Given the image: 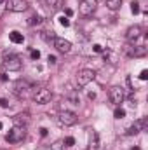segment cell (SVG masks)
<instances>
[{
    "label": "cell",
    "mask_w": 148,
    "mask_h": 150,
    "mask_svg": "<svg viewBox=\"0 0 148 150\" xmlns=\"http://www.w3.org/2000/svg\"><path fill=\"white\" fill-rule=\"evenodd\" d=\"M2 68H4V72H19V70L23 68V59H21V56H18V54H9V56H5L4 61H2Z\"/></svg>",
    "instance_id": "obj_1"
},
{
    "label": "cell",
    "mask_w": 148,
    "mask_h": 150,
    "mask_svg": "<svg viewBox=\"0 0 148 150\" xmlns=\"http://www.w3.org/2000/svg\"><path fill=\"white\" fill-rule=\"evenodd\" d=\"M26 138V127L25 126H14L7 134H5V142L7 143H19Z\"/></svg>",
    "instance_id": "obj_2"
},
{
    "label": "cell",
    "mask_w": 148,
    "mask_h": 150,
    "mask_svg": "<svg viewBox=\"0 0 148 150\" xmlns=\"http://www.w3.org/2000/svg\"><path fill=\"white\" fill-rule=\"evenodd\" d=\"M58 122L61 126H65V127H72L78 122V115L72 112V110H61L59 115H58Z\"/></svg>",
    "instance_id": "obj_3"
},
{
    "label": "cell",
    "mask_w": 148,
    "mask_h": 150,
    "mask_svg": "<svg viewBox=\"0 0 148 150\" xmlns=\"http://www.w3.org/2000/svg\"><path fill=\"white\" fill-rule=\"evenodd\" d=\"M108 96H110V101L115 107H120L124 103V100H125V91H124L122 86H113L108 91Z\"/></svg>",
    "instance_id": "obj_4"
},
{
    "label": "cell",
    "mask_w": 148,
    "mask_h": 150,
    "mask_svg": "<svg viewBox=\"0 0 148 150\" xmlns=\"http://www.w3.org/2000/svg\"><path fill=\"white\" fill-rule=\"evenodd\" d=\"M28 91H30V84L26 80H23V79H19V80H16L12 84V93L16 94L18 100H25L28 96Z\"/></svg>",
    "instance_id": "obj_5"
},
{
    "label": "cell",
    "mask_w": 148,
    "mask_h": 150,
    "mask_svg": "<svg viewBox=\"0 0 148 150\" xmlns=\"http://www.w3.org/2000/svg\"><path fill=\"white\" fill-rule=\"evenodd\" d=\"M51 100H52V93H51V89L40 87V89H37V91L33 93V101H35L37 105H47Z\"/></svg>",
    "instance_id": "obj_6"
},
{
    "label": "cell",
    "mask_w": 148,
    "mask_h": 150,
    "mask_svg": "<svg viewBox=\"0 0 148 150\" xmlns=\"http://www.w3.org/2000/svg\"><path fill=\"white\" fill-rule=\"evenodd\" d=\"M96 79V72L94 70H91V68H82V70H78V74H77V84L78 86H87L89 82H92Z\"/></svg>",
    "instance_id": "obj_7"
},
{
    "label": "cell",
    "mask_w": 148,
    "mask_h": 150,
    "mask_svg": "<svg viewBox=\"0 0 148 150\" xmlns=\"http://www.w3.org/2000/svg\"><path fill=\"white\" fill-rule=\"evenodd\" d=\"M98 9V0H80L78 4V12L82 16H91Z\"/></svg>",
    "instance_id": "obj_8"
},
{
    "label": "cell",
    "mask_w": 148,
    "mask_h": 150,
    "mask_svg": "<svg viewBox=\"0 0 148 150\" xmlns=\"http://www.w3.org/2000/svg\"><path fill=\"white\" fill-rule=\"evenodd\" d=\"M124 52L129 58H143V56H147L148 49L145 45H125L124 47Z\"/></svg>",
    "instance_id": "obj_9"
},
{
    "label": "cell",
    "mask_w": 148,
    "mask_h": 150,
    "mask_svg": "<svg viewBox=\"0 0 148 150\" xmlns=\"http://www.w3.org/2000/svg\"><path fill=\"white\" fill-rule=\"evenodd\" d=\"M5 7L11 12H25L28 9V2L26 0H7Z\"/></svg>",
    "instance_id": "obj_10"
},
{
    "label": "cell",
    "mask_w": 148,
    "mask_h": 150,
    "mask_svg": "<svg viewBox=\"0 0 148 150\" xmlns=\"http://www.w3.org/2000/svg\"><path fill=\"white\" fill-rule=\"evenodd\" d=\"M147 124H148V120L143 117V119H138L132 126H129L127 129H125V134L127 136H134V134H140L141 131H145V127H147Z\"/></svg>",
    "instance_id": "obj_11"
},
{
    "label": "cell",
    "mask_w": 148,
    "mask_h": 150,
    "mask_svg": "<svg viewBox=\"0 0 148 150\" xmlns=\"http://www.w3.org/2000/svg\"><path fill=\"white\" fill-rule=\"evenodd\" d=\"M52 44H54V47H56L59 52H63V54H68V52L72 51V42H70V40H66V38L54 37Z\"/></svg>",
    "instance_id": "obj_12"
},
{
    "label": "cell",
    "mask_w": 148,
    "mask_h": 150,
    "mask_svg": "<svg viewBox=\"0 0 148 150\" xmlns=\"http://www.w3.org/2000/svg\"><path fill=\"white\" fill-rule=\"evenodd\" d=\"M141 35H143V28L140 25H134V26L127 28V33H125V37H127L129 42H136L138 38H141Z\"/></svg>",
    "instance_id": "obj_13"
},
{
    "label": "cell",
    "mask_w": 148,
    "mask_h": 150,
    "mask_svg": "<svg viewBox=\"0 0 148 150\" xmlns=\"http://www.w3.org/2000/svg\"><path fill=\"white\" fill-rule=\"evenodd\" d=\"M12 122H14V126H28V122H30V113L28 112H21V113H16L14 117H12Z\"/></svg>",
    "instance_id": "obj_14"
},
{
    "label": "cell",
    "mask_w": 148,
    "mask_h": 150,
    "mask_svg": "<svg viewBox=\"0 0 148 150\" xmlns=\"http://www.w3.org/2000/svg\"><path fill=\"white\" fill-rule=\"evenodd\" d=\"M44 5L51 12H58V11L63 9V0H44Z\"/></svg>",
    "instance_id": "obj_15"
},
{
    "label": "cell",
    "mask_w": 148,
    "mask_h": 150,
    "mask_svg": "<svg viewBox=\"0 0 148 150\" xmlns=\"http://www.w3.org/2000/svg\"><path fill=\"white\" fill-rule=\"evenodd\" d=\"M89 150H98L99 149V134L96 133V131H91V134H89Z\"/></svg>",
    "instance_id": "obj_16"
},
{
    "label": "cell",
    "mask_w": 148,
    "mask_h": 150,
    "mask_svg": "<svg viewBox=\"0 0 148 150\" xmlns=\"http://www.w3.org/2000/svg\"><path fill=\"white\" fill-rule=\"evenodd\" d=\"M9 40H11V42H14V44H23V42H25V35L14 30V32H11V33H9Z\"/></svg>",
    "instance_id": "obj_17"
},
{
    "label": "cell",
    "mask_w": 148,
    "mask_h": 150,
    "mask_svg": "<svg viewBox=\"0 0 148 150\" xmlns=\"http://www.w3.org/2000/svg\"><path fill=\"white\" fill-rule=\"evenodd\" d=\"M120 5H122V0H106V7H108L110 11L120 9Z\"/></svg>",
    "instance_id": "obj_18"
},
{
    "label": "cell",
    "mask_w": 148,
    "mask_h": 150,
    "mask_svg": "<svg viewBox=\"0 0 148 150\" xmlns=\"http://www.w3.org/2000/svg\"><path fill=\"white\" fill-rule=\"evenodd\" d=\"M40 23H42V18L37 16V14H35V16H32V18L28 19V25H30V26H35V25H40Z\"/></svg>",
    "instance_id": "obj_19"
},
{
    "label": "cell",
    "mask_w": 148,
    "mask_h": 150,
    "mask_svg": "<svg viewBox=\"0 0 148 150\" xmlns=\"http://www.w3.org/2000/svg\"><path fill=\"white\" fill-rule=\"evenodd\" d=\"M113 117H115V119H124V117H125V110L120 108V107H117L115 112H113Z\"/></svg>",
    "instance_id": "obj_20"
},
{
    "label": "cell",
    "mask_w": 148,
    "mask_h": 150,
    "mask_svg": "<svg viewBox=\"0 0 148 150\" xmlns=\"http://www.w3.org/2000/svg\"><path fill=\"white\" fill-rule=\"evenodd\" d=\"M51 150H65V143H63V140L54 142V143L51 145Z\"/></svg>",
    "instance_id": "obj_21"
},
{
    "label": "cell",
    "mask_w": 148,
    "mask_h": 150,
    "mask_svg": "<svg viewBox=\"0 0 148 150\" xmlns=\"http://www.w3.org/2000/svg\"><path fill=\"white\" fill-rule=\"evenodd\" d=\"M42 38L45 42H52L54 40V32H42Z\"/></svg>",
    "instance_id": "obj_22"
},
{
    "label": "cell",
    "mask_w": 148,
    "mask_h": 150,
    "mask_svg": "<svg viewBox=\"0 0 148 150\" xmlns=\"http://www.w3.org/2000/svg\"><path fill=\"white\" fill-rule=\"evenodd\" d=\"M131 11H132V14H140V4L138 2H131Z\"/></svg>",
    "instance_id": "obj_23"
},
{
    "label": "cell",
    "mask_w": 148,
    "mask_h": 150,
    "mask_svg": "<svg viewBox=\"0 0 148 150\" xmlns=\"http://www.w3.org/2000/svg\"><path fill=\"white\" fill-rule=\"evenodd\" d=\"M59 25L66 28V26H70V19H68L66 16H61V18H59Z\"/></svg>",
    "instance_id": "obj_24"
},
{
    "label": "cell",
    "mask_w": 148,
    "mask_h": 150,
    "mask_svg": "<svg viewBox=\"0 0 148 150\" xmlns=\"http://www.w3.org/2000/svg\"><path fill=\"white\" fill-rule=\"evenodd\" d=\"M63 143H65V147H73L75 140L72 138V136H68V138H65V140H63Z\"/></svg>",
    "instance_id": "obj_25"
},
{
    "label": "cell",
    "mask_w": 148,
    "mask_h": 150,
    "mask_svg": "<svg viewBox=\"0 0 148 150\" xmlns=\"http://www.w3.org/2000/svg\"><path fill=\"white\" fill-rule=\"evenodd\" d=\"M30 56H32V59H38V58H40V51L32 49V51H30Z\"/></svg>",
    "instance_id": "obj_26"
},
{
    "label": "cell",
    "mask_w": 148,
    "mask_h": 150,
    "mask_svg": "<svg viewBox=\"0 0 148 150\" xmlns=\"http://www.w3.org/2000/svg\"><path fill=\"white\" fill-rule=\"evenodd\" d=\"M92 51H94V52H103V47H101L99 44H94V45H92Z\"/></svg>",
    "instance_id": "obj_27"
},
{
    "label": "cell",
    "mask_w": 148,
    "mask_h": 150,
    "mask_svg": "<svg viewBox=\"0 0 148 150\" xmlns=\"http://www.w3.org/2000/svg\"><path fill=\"white\" fill-rule=\"evenodd\" d=\"M0 107H2V108H7V107H9V101H7L5 98H0Z\"/></svg>",
    "instance_id": "obj_28"
},
{
    "label": "cell",
    "mask_w": 148,
    "mask_h": 150,
    "mask_svg": "<svg viewBox=\"0 0 148 150\" xmlns=\"http://www.w3.org/2000/svg\"><path fill=\"white\" fill-rule=\"evenodd\" d=\"M140 79H141V80H147V79H148V70H141V74H140Z\"/></svg>",
    "instance_id": "obj_29"
},
{
    "label": "cell",
    "mask_w": 148,
    "mask_h": 150,
    "mask_svg": "<svg viewBox=\"0 0 148 150\" xmlns=\"http://www.w3.org/2000/svg\"><path fill=\"white\" fill-rule=\"evenodd\" d=\"M65 14H66V18H70V16L73 14V11H72V9H65Z\"/></svg>",
    "instance_id": "obj_30"
},
{
    "label": "cell",
    "mask_w": 148,
    "mask_h": 150,
    "mask_svg": "<svg viewBox=\"0 0 148 150\" xmlns=\"http://www.w3.org/2000/svg\"><path fill=\"white\" fill-rule=\"evenodd\" d=\"M58 59H56V56H49V63H56Z\"/></svg>",
    "instance_id": "obj_31"
},
{
    "label": "cell",
    "mask_w": 148,
    "mask_h": 150,
    "mask_svg": "<svg viewBox=\"0 0 148 150\" xmlns=\"http://www.w3.org/2000/svg\"><path fill=\"white\" fill-rule=\"evenodd\" d=\"M40 134H42V136H47V129H45V127H42V129H40Z\"/></svg>",
    "instance_id": "obj_32"
},
{
    "label": "cell",
    "mask_w": 148,
    "mask_h": 150,
    "mask_svg": "<svg viewBox=\"0 0 148 150\" xmlns=\"http://www.w3.org/2000/svg\"><path fill=\"white\" fill-rule=\"evenodd\" d=\"M87 96H89V100H94V98H96V94H94V93H89Z\"/></svg>",
    "instance_id": "obj_33"
},
{
    "label": "cell",
    "mask_w": 148,
    "mask_h": 150,
    "mask_svg": "<svg viewBox=\"0 0 148 150\" xmlns=\"http://www.w3.org/2000/svg\"><path fill=\"white\" fill-rule=\"evenodd\" d=\"M0 129H2V122H0Z\"/></svg>",
    "instance_id": "obj_34"
},
{
    "label": "cell",
    "mask_w": 148,
    "mask_h": 150,
    "mask_svg": "<svg viewBox=\"0 0 148 150\" xmlns=\"http://www.w3.org/2000/svg\"><path fill=\"white\" fill-rule=\"evenodd\" d=\"M131 150H138V149H131Z\"/></svg>",
    "instance_id": "obj_35"
},
{
    "label": "cell",
    "mask_w": 148,
    "mask_h": 150,
    "mask_svg": "<svg viewBox=\"0 0 148 150\" xmlns=\"http://www.w3.org/2000/svg\"><path fill=\"white\" fill-rule=\"evenodd\" d=\"M2 2H4V0H0V4H2Z\"/></svg>",
    "instance_id": "obj_36"
}]
</instances>
